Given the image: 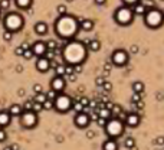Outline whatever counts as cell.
Masks as SVG:
<instances>
[{
	"label": "cell",
	"instance_id": "32",
	"mask_svg": "<svg viewBox=\"0 0 164 150\" xmlns=\"http://www.w3.org/2000/svg\"><path fill=\"white\" fill-rule=\"evenodd\" d=\"M3 39H4L6 42H10L12 39H13V33H12L10 31H4V32H3Z\"/></svg>",
	"mask_w": 164,
	"mask_h": 150
},
{
	"label": "cell",
	"instance_id": "33",
	"mask_svg": "<svg viewBox=\"0 0 164 150\" xmlns=\"http://www.w3.org/2000/svg\"><path fill=\"white\" fill-rule=\"evenodd\" d=\"M42 107H43V110H52L53 108V101L52 100H46L42 104Z\"/></svg>",
	"mask_w": 164,
	"mask_h": 150
},
{
	"label": "cell",
	"instance_id": "3",
	"mask_svg": "<svg viewBox=\"0 0 164 150\" xmlns=\"http://www.w3.org/2000/svg\"><path fill=\"white\" fill-rule=\"evenodd\" d=\"M23 25H25L23 16L22 15H19V13H16V12H10V13H7V15L3 17V26H4V31H10L12 33L22 31Z\"/></svg>",
	"mask_w": 164,
	"mask_h": 150
},
{
	"label": "cell",
	"instance_id": "21",
	"mask_svg": "<svg viewBox=\"0 0 164 150\" xmlns=\"http://www.w3.org/2000/svg\"><path fill=\"white\" fill-rule=\"evenodd\" d=\"M33 0H14V4L19 7V9H22V10H26V9H29L30 6H32Z\"/></svg>",
	"mask_w": 164,
	"mask_h": 150
},
{
	"label": "cell",
	"instance_id": "6",
	"mask_svg": "<svg viewBox=\"0 0 164 150\" xmlns=\"http://www.w3.org/2000/svg\"><path fill=\"white\" fill-rule=\"evenodd\" d=\"M114 19L115 22L121 25V26H128V25H131L132 20H134V13H132L131 7L130 6H121L118 7L115 13H114Z\"/></svg>",
	"mask_w": 164,
	"mask_h": 150
},
{
	"label": "cell",
	"instance_id": "18",
	"mask_svg": "<svg viewBox=\"0 0 164 150\" xmlns=\"http://www.w3.org/2000/svg\"><path fill=\"white\" fill-rule=\"evenodd\" d=\"M35 32L38 33V35H40V36H43L48 33V25L45 23V22H38L36 25H35Z\"/></svg>",
	"mask_w": 164,
	"mask_h": 150
},
{
	"label": "cell",
	"instance_id": "16",
	"mask_svg": "<svg viewBox=\"0 0 164 150\" xmlns=\"http://www.w3.org/2000/svg\"><path fill=\"white\" fill-rule=\"evenodd\" d=\"M79 29L81 31H85V32H89L94 29V22L91 19H84V20L79 22Z\"/></svg>",
	"mask_w": 164,
	"mask_h": 150
},
{
	"label": "cell",
	"instance_id": "24",
	"mask_svg": "<svg viewBox=\"0 0 164 150\" xmlns=\"http://www.w3.org/2000/svg\"><path fill=\"white\" fill-rule=\"evenodd\" d=\"M144 84H142L141 81H135V82H132V91L134 92H137V94H141L142 91H144Z\"/></svg>",
	"mask_w": 164,
	"mask_h": 150
},
{
	"label": "cell",
	"instance_id": "31",
	"mask_svg": "<svg viewBox=\"0 0 164 150\" xmlns=\"http://www.w3.org/2000/svg\"><path fill=\"white\" fill-rule=\"evenodd\" d=\"M42 110H43L42 104H39V103H35V101H33V106H32V111H33V113H36V114H38V113H40Z\"/></svg>",
	"mask_w": 164,
	"mask_h": 150
},
{
	"label": "cell",
	"instance_id": "11",
	"mask_svg": "<svg viewBox=\"0 0 164 150\" xmlns=\"http://www.w3.org/2000/svg\"><path fill=\"white\" fill-rule=\"evenodd\" d=\"M66 87V81L64 76H59V75H56L55 78L51 79V90H53L55 92H61V91H64Z\"/></svg>",
	"mask_w": 164,
	"mask_h": 150
},
{
	"label": "cell",
	"instance_id": "8",
	"mask_svg": "<svg viewBox=\"0 0 164 150\" xmlns=\"http://www.w3.org/2000/svg\"><path fill=\"white\" fill-rule=\"evenodd\" d=\"M19 117H20V124L25 129H33L38 124V114L33 111H23Z\"/></svg>",
	"mask_w": 164,
	"mask_h": 150
},
{
	"label": "cell",
	"instance_id": "25",
	"mask_svg": "<svg viewBox=\"0 0 164 150\" xmlns=\"http://www.w3.org/2000/svg\"><path fill=\"white\" fill-rule=\"evenodd\" d=\"M46 100H48V97H46V94H43V92H38V94L35 95V98H33V101H35V103H39V104H43Z\"/></svg>",
	"mask_w": 164,
	"mask_h": 150
},
{
	"label": "cell",
	"instance_id": "9",
	"mask_svg": "<svg viewBox=\"0 0 164 150\" xmlns=\"http://www.w3.org/2000/svg\"><path fill=\"white\" fill-rule=\"evenodd\" d=\"M111 61L117 66H125L128 64V52L124 49H117V51H114V54L111 56Z\"/></svg>",
	"mask_w": 164,
	"mask_h": 150
},
{
	"label": "cell",
	"instance_id": "27",
	"mask_svg": "<svg viewBox=\"0 0 164 150\" xmlns=\"http://www.w3.org/2000/svg\"><path fill=\"white\" fill-rule=\"evenodd\" d=\"M138 1L141 3V4L145 7V9H147V10H148V9H153V7H154V1H153V0H138Z\"/></svg>",
	"mask_w": 164,
	"mask_h": 150
},
{
	"label": "cell",
	"instance_id": "44",
	"mask_svg": "<svg viewBox=\"0 0 164 150\" xmlns=\"http://www.w3.org/2000/svg\"><path fill=\"white\" fill-rule=\"evenodd\" d=\"M97 123H98V124L101 126V127H104V126H105V123H107V120H105V118H101V117H98V118H97Z\"/></svg>",
	"mask_w": 164,
	"mask_h": 150
},
{
	"label": "cell",
	"instance_id": "7",
	"mask_svg": "<svg viewBox=\"0 0 164 150\" xmlns=\"http://www.w3.org/2000/svg\"><path fill=\"white\" fill-rule=\"evenodd\" d=\"M72 98L66 94H56L53 100V108L59 113H68L71 108H72Z\"/></svg>",
	"mask_w": 164,
	"mask_h": 150
},
{
	"label": "cell",
	"instance_id": "5",
	"mask_svg": "<svg viewBox=\"0 0 164 150\" xmlns=\"http://www.w3.org/2000/svg\"><path fill=\"white\" fill-rule=\"evenodd\" d=\"M144 23L148 26V28H151V29H157V28H160L161 25H163L164 22V13L161 10H158V9H148V10L144 13Z\"/></svg>",
	"mask_w": 164,
	"mask_h": 150
},
{
	"label": "cell",
	"instance_id": "43",
	"mask_svg": "<svg viewBox=\"0 0 164 150\" xmlns=\"http://www.w3.org/2000/svg\"><path fill=\"white\" fill-rule=\"evenodd\" d=\"M23 51H25V49H23L22 46H17V48L14 49V54L17 55V56H22V55H23Z\"/></svg>",
	"mask_w": 164,
	"mask_h": 150
},
{
	"label": "cell",
	"instance_id": "47",
	"mask_svg": "<svg viewBox=\"0 0 164 150\" xmlns=\"http://www.w3.org/2000/svg\"><path fill=\"white\" fill-rule=\"evenodd\" d=\"M79 103H81V104H82L84 107H88V104H89V100L84 97V98H81V101H79Z\"/></svg>",
	"mask_w": 164,
	"mask_h": 150
},
{
	"label": "cell",
	"instance_id": "50",
	"mask_svg": "<svg viewBox=\"0 0 164 150\" xmlns=\"http://www.w3.org/2000/svg\"><path fill=\"white\" fill-rule=\"evenodd\" d=\"M155 141H157V144H163V143H164V137H158Z\"/></svg>",
	"mask_w": 164,
	"mask_h": 150
},
{
	"label": "cell",
	"instance_id": "45",
	"mask_svg": "<svg viewBox=\"0 0 164 150\" xmlns=\"http://www.w3.org/2000/svg\"><path fill=\"white\" fill-rule=\"evenodd\" d=\"M102 87H104V90H105V91H111V90H112L111 82H104V84H102Z\"/></svg>",
	"mask_w": 164,
	"mask_h": 150
},
{
	"label": "cell",
	"instance_id": "54",
	"mask_svg": "<svg viewBox=\"0 0 164 150\" xmlns=\"http://www.w3.org/2000/svg\"><path fill=\"white\" fill-rule=\"evenodd\" d=\"M68 1H72V0H68Z\"/></svg>",
	"mask_w": 164,
	"mask_h": 150
},
{
	"label": "cell",
	"instance_id": "29",
	"mask_svg": "<svg viewBox=\"0 0 164 150\" xmlns=\"http://www.w3.org/2000/svg\"><path fill=\"white\" fill-rule=\"evenodd\" d=\"M72 108H74V110H75L77 113H82L85 107H84V106H82V104H81L79 101H77V103H72Z\"/></svg>",
	"mask_w": 164,
	"mask_h": 150
},
{
	"label": "cell",
	"instance_id": "22",
	"mask_svg": "<svg viewBox=\"0 0 164 150\" xmlns=\"http://www.w3.org/2000/svg\"><path fill=\"white\" fill-rule=\"evenodd\" d=\"M97 113H98V117L105 118V120H108L109 117H112V116H111V111H109L108 108H105V106L101 107V108H97Z\"/></svg>",
	"mask_w": 164,
	"mask_h": 150
},
{
	"label": "cell",
	"instance_id": "40",
	"mask_svg": "<svg viewBox=\"0 0 164 150\" xmlns=\"http://www.w3.org/2000/svg\"><path fill=\"white\" fill-rule=\"evenodd\" d=\"M122 3H124L125 6H130V7H131L135 3H138V0H122Z\"/></svg>",
	"mask_w": 164,
	"mask_h": 150
},
{
	"label": "cell",
	"instance_id": "42",
	"mask_svg": "<svg viewBox=\"0 0 164 150\" xmlns=\"http://www.w3.org/2000/svg\"><path fill=\"white\" fill-rule=\"evenodd\" d=\"M6 139H7V134H6V131H4L3 129H0V143H1V141H4Z\"/></svg>",
	"mask_w": 164,
	"mask_h": 150
},
{
	"label": "cell",
	"instance_id": "17",
	"mask_svg": "<svg viewBox=\"0 0 164 150\" xmlns=\"http://www.w3.org/2000/svg\"><path fill=\"white\" fill-rule=\"evenodd\" d=\"M7 113L10 114L12 117H19V116L23 113V107L20 104H13V106H10V108H9Z\"/></svg>",
	"mask_w": 164,
	"mask_h": 150
},
{
	"label": "cell",
	"instance_id": "12",
	"mask_svg": "<svg viewBox=\"0 0 164 150\" xmlns=\"http://www.w3.org/2000/svg\"><path fill=\"white\" fill-rule=\"evenodd\" d=\"M30 49H32V52L35 56H45L46 54V51H48V48H46V43L42 42V41H38V42H35L30 46Z\"/></svg>",
	"mask_w": 164,
	"mask_h": 150
},
{
	"label": "cell",
	"instance_id": "20",
	"mask_svg": "<svg viewBox=\"0 0 164 150\" xmlns=\"http://www.w3.org/2000/svg\"><path fill=\"white\" fill-rule=\"evenodd\" d=\"M131 10H132V13H134V16H135V15H137V16H144V13L147 12V9L138 1V3H135L134 6H131Z\"/></svg>",
	"mask_w": 164,
	"mask_h": 150
},
{
	"label": "cell",
	"instance_id": "51",
	"mask_svg": "<svg viewBox=\"0 0 164 150\" xmlns=\"http://www.w3.org/2000/svg\"><path fill=\"white\" fill-rule=\"evenodd\" d=\"M20 46H22L23 49H29V48H30V46H29V43H26V42H25V43H22Z\"/></svg>",
	"mask_w": 164,
	"mask_h": 150
},
{
	"label": "cell",
	"instance_id": "49",
	"mask_svg": "<svg viewBox=\"0 0 164 150\" xmlns=\"http://www.w3.org/2000/svg\"><path fill=\"white\" fill-rule=\"evenodd\" d=\"M105 1H107V0H95V3H97V4H99V6L105 4Z\"/></svg>",
	"mask_w": 164,
	"mask_h": 150
},
{
	"label": "cell",
	"instance_id": "30",
	"mask_svg": "<svg viewBox=\"0 0 164 150\" xmlns=\"http://www.w3.org/2000/svg\"><path fill=\"white\" fill-rule=\"evenodd\" d=\"M22 56L25 58V59H32V58L35 56V55H33L32 49L29 48V49H25V51H23V55H22Z\"/></svg>",
	"mask_w": 164,
	"mask_h": 150
},
{
	"label": "cell",
	"instance_id": "1",
	"mask_svg": "<svg viewBox=\"0 0 164 150\" xmlns=\"http://www.w3.org/2000/svg\"><path fill=\"white\" fill-rule=\"evenodd\" d=\"M79 31V22L71 15H62L55 22V32L59 38L71 41Z\"/></svg>",
	"mask_w": 164,
	"mask_h": 150
},
{
	"label": "cell",
	"instance_id": "14",
	"mask_svg": "<svg viewBox=\"0 0 164 150\" xmlns=\"http://www.w3.org/2000/svg\"><path fill=\"white\" fill-rule=\"evenodd\" d=\"M140 121H141V118L135 113H128L124 118V124H127L128 127H137L140 124Z\"/></svg>",
	"mask_w": 164,
	"mask_h": 150
},
{
	"label": "cell",
	"instance_id": "2",
	"mask_svg": "<svg viewBox=\"0 0 164 150\" xmlns=\"http://www.w3.org/2000/svg\"><path fill=\"white\" fill-rule=\"evenodd\" d=\"M62 56L68 62V65L82 64L87 58V46L84 45V42L69 41L62 49Z\"/></svg>",
	"mask_w": 164,
	"mask_h": 150
},
{
	"label": "cell",
	"instance_id": "26",
	"mask_svg": "<svg viewBox=\"0 0 164 150\" xmlns=\"http://www.w3.org/2000/svg\"><path fill=\"white\" fill-rule=\"evenodd\" d=\"M55 72H56V75H59V76H64L65 75V65L64 64H59L55 66Z\"/></svg>",
	"mask_w": 164,
	"mask_h": 150
},
{
	"label": "cell",
	"instance_id": "28",
	"mask_svg": "<svg viewBox=\"0 0 164 150\" xmlns=\"http://www.w3.org/2000/svg\"><path fill=\"white\" fill-rule=\"evenodd\" d=\"M10 7V0H0V10H7Z\"/></svg>",
	"mask_w": 164,
	"mask_h": 150
},
{
	"label": "cell",
	"instance_id": "52",
	"mask_svg": "<svg viewBox=\"0 0 164 150\" xmlns=\"http://www.w3.org/2000/svg\"><path fill=\"white\" fill-rule=\"evenodd\" d=\"M10 147H12V150H19V146H16V144H13Z\"/></svg>",
	"mask_w": 164,
	"mask_h": 150
},
{
	"label": "cell",
	"instance_id": "46",
	"mask_svg": "<svg viewBox=\"0 0 164 150\" xmlns=\"http://www.w3.org/2000/svg\"><path fill=\"white\" fill-rule=\"evenodd\" d=\"M33 91L38 94V92H42V85H39V84H35V87H33Z\"/></svg>",
	"mask_w": 164,
	"mask_h": 150
},
{
	"label": "cell",
	"instance_id": "19",
	"mask_svg": "<svg viewBox=\"0 0 164 150\" xmlns=\"http://www.w3.org/2000/svg\"><path fill=\"white\" fill-rule=\"evenodd\" d=\"M102 150H118V143L115 139H108L102 144Z\"/></svg>",
	"mask_w": 164,
	"mask_h": 150
},
{
	"label": "cell",
	"instance_id": "53",
	"mask_svg": "<svg viewBox=\"0 0 164 150\" xmlns=\"http://www.w3.org/2000/svg\"><path fill=\"white\" fill-rule=\"evenodd\" d=\"M3 150H12V147H4Z\"/></svg>",
	"mask_w": 164,
	"mask_h": 150
},
{
	"label": "cell",
	"instance_id": "39",
	"mask_svg": "<svg viewBox=\"0 0 164 150\" xmlns=\"http://www.w3.org/2000/svg\"><path fill=\"white\" fill-rule=\"evenodd\" d=\"M74 74V66L72 65H65V75Z\"/></svg>",
	"mask_w": 164,
	"mask_h": 150
},
{
	"label": "cell",
	"instance_id": "38",
	"mask_svg": "<svg viewBox=\"0 0 164 150\" xmlns=\"http://www.w3.org/2000/svg\"><path fill=\"white\" fill-rule=\"evenodd\" d=\"M58 13L62 16V15H66V6L65 4H59L58 6Z\"/></svg>",
	"mask_w": 164,
	"mask_h": 150
},
{
	"label": "cell",
	"instance_id": "4",
	"mask_svg": "<svg viewBox=\"0 0 164 150\" xmlns=\"http://www.w3.org/2000/svg\"><path fill=\"white\" fill-rule=\"evenodd\" d=\"M105 133L108 134L109 139H117L124 133V121L118 117H109L104 126Z\"/></svg>",
	"mask_w": 164,
	"mask_h": 150
},
{
	"label": "cell",
	"instance_id": "34",
	"mask_svg": "<svg viewBox=\"0 0 164 150\" xmlns=\"http://www.w3.org/2000/svg\"><path fill=\"white\" fill-rule=\"evenodd\" d=\"M135 146V140L132 139V137H128V139H125V147H128V149H131Z\"/></svg>",
	"mask_w": 164,
	"mask_h": 150
},
{
	"label": "cell",
	"instance_id": "37",
	"mask_svg": "<svg viewBox=\"0 0 164 150\" xmlns=\"http://www.w3.org/2000/svg\"><path fill=\"white\" fill-rule=\"evenodd\" d=\"M140 101H141V94H137V92H135L131 98V103L132 104H137V103H140Z\"/></svg>",
	"mask_w": 164,
	"mask_h": 150
},
{
	"label": "cell",
	"instance_id": "35",
	"mask_svg": "<svg viewBox=\"0 0 164 150\" xmlns=\"http://www.w3.org/2000/svg\"><path fill=\"white\" fill-rule=\"evenodd\" d=\"M46 43V48H48V51H55L56 49V42L55 41H48Z\"/></svg>",
	"mask_w": 164,
	"mask_h": 150
},
{
	"label": "cell",
	"instance_id": "23",
	"mask_svg": "<svg viewBox=\"0 0 164 150\" xmlns=\"http://www.w3.org/2000/svg\"><path fill=\"white\" fill-rule=\"evenodd\" d=\"M99 48H101V42H99V41H97V39L89 41V43H88V49H89V51H92V52H97V51H99Z\"/></svg>",
	"mask_w": 164,
	"mask_h": 150
},
{
	"label": "cell",
	"instance_id": "13",
	"mask_svg": "<svg viewBox=\"0 0 164 150\" xmlns=\"http://www.w3.org/2000/svg\"><path fill=\"white\" fill-rule=\"evenodd\" d=\"M49 68H51V59H48L46 56H39L36 61V69L45 74L46 71H49Z\"/></svg>",
	"mask_w": 164,
	"mask_h": 150
},
{
	"label": "cell",
	"instance_id": "36",
	"mask_svg": "<svg viewBox=\"0 0 164 150\" xmlns=\"http://www.w3.org/2000/svg\"><path fill=\"white\" fill-rule=\"evenodd\" d=\"M32 106H33V101H26L23 104V111H32Z\"/></svg>",
	"mask_w": 164,
	"mask_h": 150
},
{
	"label": "cell",
	"instance_id": "48",
	"mask_svg": "<svg viewBox=\"0 0 164 150\" xmlns=\"http://www.w3.org/2000/svg\"><path fill=\"white\" fill-rule=\"evenodd\" d=\"M95 82H97V85H102L105 81H104V78H102V76H98V78L95 79Z\"/></svg>",
	"mask_w": 164,
	"mask_h": 150
},
{
	"label": "cell",
	"instance_id": "10",
	"mask_svg": "<svg viewBox=\"0 0 164 150\" xmlns=\"http://www.w3.org/2000/svg\"><path fill=\"white\" fill-rule=\"evenodd\" d=\"M74 123H75V126L79 127V129H85L89 126V123H91V117H89V114L88 113H77V116L74 118Z\"/></svg>",
	"mask_w": 164,
	"mask_h": 150
},
{
	"label": "cell",
	"instance_id": "15",
	"mask_svg": "<svg viewBox=\"0 0 164 150\" xmlns=\"http://www.w3.org/2000/svg\"><path fill=\"white\" fill-rule=\"evenodd\" d=\"M12 116L7 111H0V129H4L10 124Z\"/></svg>",
	"mask_w": 164,
	"mask_h": 150
},
{
	"label": "cell",
	"instance_id": "41",
	"mask_svg": "<svg viewBox=\"0 0 164 150\" xmlns=\"http://www.w3.org/2000/svg\"><path fill=\"white\" fill-rule=\"evenodd\" d=\"M56 94H58V92H55L53 90H51V91H49V92L46 94V97H48V100H52V101H53L55 97H56Z\"/></svg>",
	"mask_w": 164,
	"mask_h": 150
}]
</instances>
